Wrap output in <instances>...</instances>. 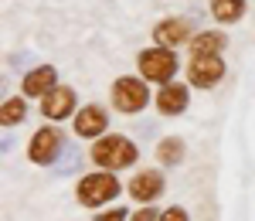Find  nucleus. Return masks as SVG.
I'll list each match as a JSON object with an SVG mask.
<instances>
[{"mask_svg": "<svg viewBox=\"0 0 255 221\" xmlns=\"http://www.w3.org/2000/svg\"><path fill=\"white\" fill-rule=\"evenodd\" d=\"M136 61H139V75L146 82H163L167 85L177 72V58L170 48H146V51H139Z\"/></svg>", "mask_w": 255, "mask_h": 221, "instance_id": "obj_3", "label": "nucleus"}, {"mask_svg": "<svg viewBox=\"0 0 255 221\" xmlns=\"http://www.w3.org/2000/svg\"><path fill=\"white\" fill-rule=\"evenodd\" d=\"M51 89H55V68H51V65H41V68H34V72L24 79V96L44 99Z\"/></svg>", "mask_w": 255, "mask_h": 221, "instance_id": "obj_12", "label": "nucleus"}, {"mask_svg": "<svg viewBox=\"0 0 255 221\" xmlns=\"http://www.w3.org/2000/svg\"><path fill=\"white\" fill-rule=\"evenodd\" d=\"M96 221H126V211H123V208H116V211H106V215H99Z\"/></svg>", "mask_w": 255, "mask_h": 221, "instance_id": "obj_18", "label": "nucleus"}, {"mask_svg": "<svg viewBox=\"0 0 255 221\" xmlns=\"http://www.w3.org/2000/svg\"><path fill=\"white\" fill-rule=\"evenodd\" d=\"M20 119H24V99H7L0 106V122L3 126H14Z\"/></svg>", "mask_w": 255, "mask_h": 221, "instance_id": "obj_16", "label": "nucleus"}, {"mask_svg": "<svg viewBox=\"0 0 255 221\" xmlns=\"http://www.w3.org/2000/svg\"><path fill=\"white\" fill-rule=\"evenodd\" d=\"M146 99H150V92H146V85L139 79H119L113 85V106H116L119 112H126V116L139 112L146 106Z\"/></svg>", "mask_w": 255, "mask_h": 221, "instance_id": "obj_4", "label": "nucleus"}, {"mask_svg": "<svg viewBox=\"0 0 255 221\" xmlns=\"http://www.w3.org/2000/svg\"><path fill=\"white\" fill-rule=\"evenodd\" d=\"M180 157H184V143L177 140V136H167V140H160V146H157V160L163 163V167H174Z\"/></svg>", "mask_w": 255, "mask_h": 221, "instance_id": "obj_15", "label": "nucleus"}, {"mask_svg": "<svg viewBox=\"0 0 255 221\" xmlns=\"http://www.w3.org/2000/svg\"><path fill=\"white\" fill-rule=\"evenodd\" d=\"M225 75V61L218 55H208V58H191V68H187V79L197 89H211L218 79Z\"/></svg>", "mask_w": 255, "mask_h": 221, "instance_id": "obj_6", "label": "nucleus"}, {"mask_svg": "<svg viewBox=\"0 0 255 221\" xmlns=\"http://www.w3.org/2000/svg\"><path fill=\"white\" fill-rule=\"evenodd\" d=\"M133 221H160V218H157V211H153V208H143V211L133 215Z\"/></svg>", "mask_w": 255, "mask_h": 221, "instance_id": "obj_19", "label": "nucleus"}, {"mask_svg": "<svg viewBox=\"0 0 255 221\" xmlns=\"http://www.w3.org/2000/svg\"><path fill=\"white\" fill-rule=\"evenodd\" d=\"M160 221H187V211H184V208H167V211L160 215Z\"/></svg>", "mask_w": 255, "mask_h": 221, "instance_id": "obj_17", "label": "nucleus"}, {"mask_svg": "<svg viewBox=\"0 0 255 221\" xmlns=\"http://www.w3.org/2000/svg\"><path fill=\"white\" fill-rule=\"evenodd\" d=\"M92 160L106 170H119V167H129L136 160V146L126 140V136H102V140L92 143Z\"/></svg>", "mask_w": 255, "mask_h": 221, "instance_id": "obj_1", "label": "nucleus"}, {"mask_svg": "<svg viewBox=\"0 0 255 221\" xmlns=\"http://www.w3.org/2000/svg\"><path fill=\"white\" fill-rule=\"evenodd\" d=\"M106 122H109V116L99 106H85V109L75 112V133L79 136H99L106 129Z\"/></svg>", "mask_w": 255, "mask_h": 221, "instance_id": "obj_11", "label": "nucleus"}, {"mask_svg": "<svg viewBox=\"0 0 255 221\" xmlns=\"http://www.w3.org/2000/svg\"><path fill=\"white\" fill-rule=\"evenodd\" d=\"M221 48H225L221 31H201L191 38V58H208V55H218Z\"/></svg>", "mask_w": 255, "mask_h": 221, "instance_id": "obj_13", "label": "nucleus"}, {"mask_svg": "<svg viewBox=\"0 0 255 221\" xmlns=\"http://www.w3.org/2000/svg\"><path fill=\"white\" fill-rule=\"evenodd\" d=\"M211 14L221 24H235L245 14V0H211Z\"/></svg>", "mask_w": 255, "mask_h": 221, "instance_id": "obj_14", "label": "nucleus"}, {"mask_svg": "<svg viewBox=\"0 0 255 221\" xmlns=\"http://www.w3.org/2000/svg\"><path fill=\"white\" fill-rule=\"evenodd\" d=\"M75 194H79V204H85V208H99V204L113 201V198L119 194V181L113 177V174H89V177L79 181Z\"/></svg>", "mask_w": 255, "mask_h": 221, "instance_id": "obj_2", "label": "nucleus"}, {"mask_svg": "<svg viewBox=\"0 0 255 221\" xmlns=\"http://www.w3.org/2000/svg\"><path fill=\"white\" fill-rule=\"evenodd\" d=\"M58 150H61V133L48 126V129H38V133L31 136L27 157H31L34 163H41V167H44V163H51L55 157H58Z\"/></svg>", "mask_w": 255, "mask_h": 221, "instance_id": "obj_5", "label": "nucleus"}, {"mask_svg": "<svg viewBox=\"0 0 255 221\" xmlns=\"http://www.w3.org/2000/svg\"><path fill=\"white\" fill-rule=\"evenodd\" d=\"M160 191H163V177H160L157 170H143V174H136V177L129 181V194L143 204L160 198Z\"/></svg>", "mask_w": 255, "mask_h": 221, "instance_id": "obj_10", "label": "nucleus"}, {"mask_svg": "<svg viewBox=\"0 0 255 221\" xmlns=\"http://www.w3.org/2000/svg\"><path fill=\"white\" fill-rule=\"evenodd\" d=\"M153 38H157V48H177V44L191 41V24L180 20V17H167V20L157 24Z\"/></svg>", "mask_w": 255, "mask_h": 221, "instance_id": "obj_8", "label": "nucleus"}, {"mask_svg": "<svg viewBox=\"0 0 255 221\" xmlns=\"http://www.w3.org/2000/svg\"><path fill=\"white\" fill-rule=\"evenodd\" d=\"M157 109L163 116H177V112H184L187 109V85H180V82H167L163 89H160L157 96Z\"/></svg>", "mask_w": 255, "mask_h": 221, "instance_id": "obj_9", "label": "nucleus"}, {"mask_svg": "<svg viewBox=\"0 0 255 221\" xmlns=\"http://www.w3.org/2000/svg\"><path fill=\"white\" fill-rule=\"evenodd\" d=\"M72 109H75V92H72L68 85H55V89L41 99V112H44L48 119H65Z\"/></svg>", "mask_w": 255, "mask_h": 221, "instance_id": "obj_7", "label": "nucleus"}]
</instances>
